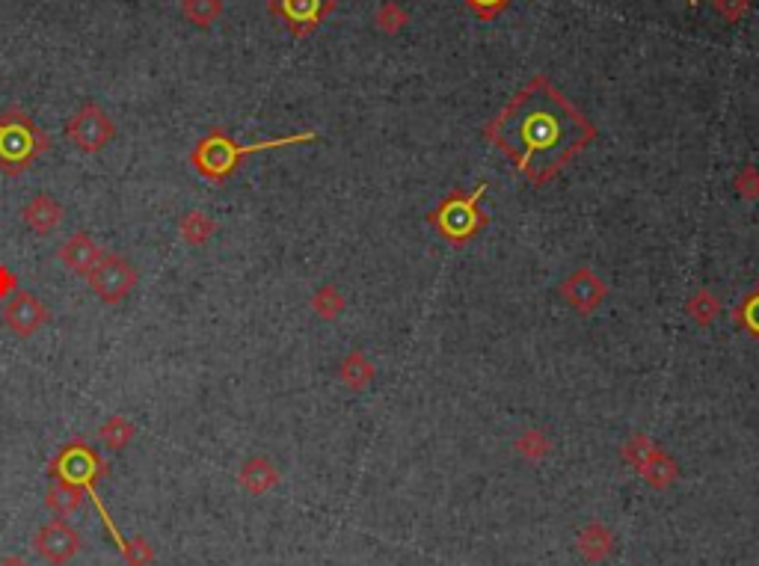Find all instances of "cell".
<instances>
[{
  "mask_svg": "<svg viewBox=\"0 0 759 566\" xmlns=\"http://www.w3.org/2000/svg\"><path fill=\"white\" fill-rule=\"evenodd\" d=\"M481 134L534 187L549 184L596 140L591 119L546 75L522 83Z\"/></svg>",
  "mask_w": 759,
  "mask_h": 566,
  "instance_id": "1",
  "label": "cell"
},
{
  "mask_svg": "<svg viewBox=\"0 0 759 566\" xmlns=\"http://www.w3.org/2000/svg\"><path fill=\"white\" fill-rule=\"evenodd\" d=\"M318 131H300V134H288V137H276V140H261V143H238L226 128H211L190 152V166L196 169L199 178L211 181V184H226L241 163L250 155L258 152H273V149H288V146H303V143H315Z\"/></svg>",
  "mask_w": 759,
  "mask_h": 566,
  "instance_id": "2",
  "label": "cell"
},
{
  "mask_svg": "<svg viewBox=\"0 0 759 566\" xmlns=\"http://www.w3.org/2000/svg\"><path fill=\"white\" fill-rule=\"evenodd\" d=\"M48 152V131H42L24 107L12 104L0 113V175L18 178Z\"/></svg>",
  "mask_w": 759,
  "mask_h": 566,
  "instance_id": "3",
  "label": "cell"
},
{
  "mask_svg": "<svg viewBox=\"0 0 759 566\" xmlns=\"http://www.w3.org/2000/svg\"><path fill=\"white\" fill-rule=\"evenodd\" d=\"M487 193V181H481L475 190L463 193V190H451L430 214L427 223L439 232V238L451 243V246H463V243L475 241L484 229H487V214H481V199Z\"/></svg>",
  "mask_w": 759,
  "mask_h": 566,
  "instance_id": "4",
  "label": "cell"
},
{
  "mask_svg": "<svg viewBox=\"0 0 759 566\" xmlns=\"http://www.w3.org/2000/svg\"><path fill=\"white\" fill-rule=\"evenodd\" d=\"M107 472H110V466L104 463V457H101L86 439H72V442H66V445L54 454V460L48 463V475H51L54 481L81 486V489H86L89 498L95 495V486L104 481Z\"/></svg>",
  "mask_w": 759,
  "mask_h": 566,
  "instance_id": "5",
  "label": "cell"
},
{
  "mask_svg": "<svg viewBox=\"0 0 759 566\" xmlns=\"http://www.w3.org/2000/svg\"><path fill=\"white\" fill-rule=\"evenodd\" d=\"M137 279H140V276H137V267L131 264V258L116 255V252H104L101 261L95 264V270L86 276L89 291H92L101 303H107V306L125 303V300L134 294Z\"/></svg>",
  "mask_w": 759,
  "mask_h": 566,
  "instance_id": "6",
  "label": "cell"
},
{
  "mask_svg": "<svg viewBox=\"0 0 759 566\" xmlns=\"http://www.w3.org/2000/svg\"><path fill=\"white\" fill-rule=\"evenodd\" d=\"M623 460L641 475V481L653 489H668L679 478V466L644 433H635L623 445Z\"/></svg>",
  "mask_w": 759,
  "mask_h": 566,
  "instance_id": "7",
  "label": "cell"
},
{
  "mask_svg": "<svg viewBox=\"0 0 759 566\" xmlns=\"http://www.w3.org/2000/svg\"><path fill=\"white\" fill-rule=\"evenodd\" d=\"M66 137L84 152V155H98L104 152L113 137H116V125L107 116V110L95 101H84L66 122Z\"/></svg>",
  "mask_w": 759,
  "mask_h": 566,
  "instance_id": "8",
  "label": "cell"
},
{
  "mask_svg": "<svg viewBox=\"0 0 759 566\" xmlns=\"http://www.w3.org/2000/svg\"><path fill=\"white\" fill-rule=\"evenodd\" d=\"M267 12L279 18L291 36L306 39L336 12V0H267Z\"/></svg>",
  "mask_w": 759,
  "mask_h": 566,
  "instance_id": "9",
  "label": "cell"
},
{
  "mask_svg": "<svg viewBox=\"0 0 759 566\" xmlns=\"http://www.w3.org/2000/svg\"><path fill=\"white\" fill-rule=\"evenodd\" d=\"M84 549V540L78 528H72L66 519H51L33 534V552L51 566L72 564Z\"/></svg>",
  "mask_w": 759,
  "mask_h": 566,
  "instance_id": "10",
  "label": "cell"
},
{
  "mask_svg": "<svg viewBox=\"0 0 759 566\" xmlns=\"http://www.w3.org/2000/svg\"><path fill=\"white\" fill-rule=\"evenodd\" d=\"M51 321V309L30 291H15L3 306V324L18 338H33L42 326Z\"/></svg>",
  "mask_w": 759,
  "mask_h": 566,
  "instance_id": "11",
  "label": "cell"
},
{
  "mask_svg": "<svg viewBox=\"0 0 759 566\" xmlns=\"http://www.w3.org/2000/svg\"><path fill=\"white\" fill-rule=\"evenodd\" d=\"M561 297L579 312V315H593L602 300L608 297V285L593 273L591 267H579L573 270L564 282H561Z\"/></svg>",
  "mask_w": 759,
  "mask_h": 566,
  "instance_id": "12",
  "label": "cell"
},
{
  "mask_svg": "<svg viewBox=\"0 0 759 566\" xmlns=\"http://www.w3.org/2000/svg\"><path fill=\"white\" fill-rule=\"evenodd\" d=\"M66 208L51 196V193H36L24 208H21V223L36 232V235H51L63 226Z\"/></svg>",
  "mask_w": 759,
  "mask_h": 566,
  "instance_id": "13",
  "label": "cell"
},
{
  "mask_svg": "<svg viewBox=\"0 0 759 566\" xmlns=\"http://www.w3.org/2000/svg\"><path fill=\"white\" fill-rule=\"evenodd\" d=\"M101 255H104L101 246L92 241L86 232H75L72 238H66V241L60 243V249H57L60 264L69 273H75V276H89L95 270V264L101 261Z\"/></svg>",
  "mask_w": 759,
  "mask_h": 566,
  "instance_id": "14",
  "label": "cell"
},
{
  "mask_svg": "<svg viewBox=\"0 0 759 566\" xmlns=\"http://www.w3.org/2000/svg\"><path fill=\"white\" fill-rule=\"evenodd\" d=\"M238 484L244 486L250 495H264V492H270L273 486L279 484V472H276V466H273L267 457L255 454V457H250V460L241 466Z\"/></svg>",
  "mask_w": 759,
  "mask_h": 566,
  "instance_id": "15",
  "label": "cell"
},
{
  "mask_svg": "<svg viewBox=\"0 0 759 566\" xmlns=\"http://www.w3.org/2000/svg\"><path fill=\"white\" fill-rule=\"evenodd\" d=\"M576 549L588 564H599L614 552V534L602 525V522H591L588 528H582V534L576 537Z\"/></svg>",
  "mask_w": 759,
  "mask_h": 566,
  "instance_id": "16",
  "label": "cell"
},
{
  "mask_svg": "<svg viewBox=\"0 0 759 566\" xmlns=\"http://www.w3.org/2000/svg\"><path fill=\"white\" fill-rule=\"evenodd\" d=\"M86 501H89L86 489H81V486H72V484H63V481H54V486L45 492V507H48L57 519H66V516L78 513Z\"/></svg>",
  "mask_w": 759,
  "mask_h": 566,
  "instance_id": "17",
  "label": "cell"
},
{
  "mask_svg": "<svg viewBox=\"0 0 759 566\" xmlns=\"http://www.w3.org/2000/svg\"><path fill=\"white\" fill-rule=\"evenodd\" d=\"M214 235H217V223L205 211L193 208V211L181 214V220H178V238L187 243V246H205Z\"/></svg>",
  "mask_w": 759,
  "mask_h": 566,
  "instance_id": "18",
  "label": "cell"
},
{
  "mask_svg": "<svg viewBox=\"0 0 759 566\" xmlns=\"http://www.w3.org/2000/svg\"><path fill=\"white\" fill-rule=\"evenodd\" d=\"M338 377H341V383H344L347 389L362 392V389L374 380V365L368 362L365 353L353 350V353H347L344 362L338 365Z\"/></svg>",
  "mask_w": 759,
  "mask_h": 566,
  "instance_id": "19",
  "label": "cell"
},
{
  "mask_svg": "<svg viewBox=\"0 0 759 566\" xmlns=\"http://www.w3.org/2000/svg\"><path fill=\"white\" fill-rule=\"evenodd\" d=\"M137 436V424L131 421V418H125V415H110V418H104L101 421V427H98V439L110 448V451H125L128 445H131V439Z\"/></svg>",
  "mask_w": 759,
  "mask_h": 566,
  "instance_id": "20",
  "label": "cell"
},
{
  "mask_svg": "<svg viewBox=\"0 0 759 566\" xmlns=\"http://www.w3.org/2000/svg\"><path fill=\"white\" fill-rule=\"evenodd\" d=\"M223 0H181V15L199 30H208L223 18Z\"/></svg>",
  "mask_w": 759,
  "mask_h": 566,
  "instance_id": "21",
  "label": "cell"
},
{
  "mask_svg": "<svg viewBox=\"0 0 759 566\" xmlns=\"http://www.w3.org/2000/svg\"><path fill=\"white\" fill-rule=\"evenodd\" d=\"M685 312H688V318L697 326H709L721 315V303H718V297H715L709 288H700V291H694V294L688 297Z\"/></svg>",
  "mask_w": 759,
  "mask_h": 566,
  "instance_id": "22",
  "label": "cell"
},
{
  "mask_svg": "<svg viewBox=\"0 0 759 566\" xmlns=\"http://www.w3.org/2000/svg\"><path fill=\"white\" fill-rule=\"evenodd\" d=\"M309 306H312V312H315L321 321H336L338 315L344 312V297H341V291H338L336 285H321V288L312 294Z\"/></svg>",
  "mask_w": 759,
  "mask_h": 566,
  "instance_id": "23",
  "label": "cell"
},
{
  "mask_svg": "<svg viewBox=\"0 0 759 566\" xmlns=\"http://www.w3.org/2000/svg\"><path fill=\"white\" fill-rule=\"evenodd\" d=\"M374 24H377V30H380V33H386V36H398V33L410 24V15L404 12V6H401V3L386 0V3H380V6H377V12H374Z\"/></svg>",
  "mask_w": 759,
  "mask_h": 566,
  "instance_id": "24",
  "label": "cell"
},
{
  "mask_svg": "<svg viewBox=\"0 0 759 566\" xmlns=\"http://www.w3.org/2000/svg\"><path fill=\"white\" fill-rule=\"evenodd\" d=\"M733 321H736L739 329H745L751 338H757L759 341V285H754V288L742 297L739 309L733 312Z\"/></svg>",
  "mask_w": 759,
  "mask_h": 566,
  "instance_id": "25",
  "label": "cell"
},
{
  "mask_svg": "<svg viewBox=\"0 0 759 566\" xmlns=\"http://www.w3.org/2000/svg\"><path fill=\"white\" fill-rule=\"evenodd\" d=\"M516 451H519V457H525V460H543V457L552 451V442H549V436H546L540 427H531V430H525V433L516 439Z\"/></svg>",
  "mask_w": 759,
  "mask_h": 566,
  "instance_id": "26",
  "label": "cell"
},
{
  "mask_svg": "<svg viewBox=\"0 0 759 566\" xmlns=\"http://www.w3.org/2000/svg\"><path fill=\"white\" fill-rule=\"evenodd\" d=\"M119 552H122V558H125V564L128 566L155 564V549H152V543H149V540H143V537H131V540H125V546H122Z\"/></svg>",
  "mask_w": 759,
  "mask_h": 566,
  "instance_id": "27",
  "label": "cell"
},
{
  "mask_svg": "<svg viewBox=\"0 0 759 566\" xmlns=\"http://www.w3.org/2000/svg\"><path fill=\"white\" fill-rule=\"evenodd\" d=\"M736 193L742 196V199H748V202H754L759 199V169L757 166H745L739 175H736Z\"/></svg>",
  "mask_w": 759,
  "mask_h": 566,
  "instance_id": "28",
  "label": "cell"
},
{
  "mask_svg": "<svg viewBox=\"0 0 759 566\" xmlns=\"http://www.w3.org/2000/svg\"><path fill=\"white\" fill-rule=\"evenodd\" d=\"M715 12L730 21V24H739L748 12H751V0H712Z\"/></svg>",
  "mask_w": 759,
  "mask_h": 566,
  "instance_id": "29",
  "label": "cell"
},
{
  "mask_svg": "<svg viewBox=\"0 0 759 566\" xmlns=\"http://www.w3.org/2000/svg\"><path fill=\"white\" fill-rule=\"evenodd\" d=\"M481 21H493L510 6V0H463Z\"/></svg>",
  "mask_w": 759,
  "mask_h": 566,
  "instance_id": "30",
  "label": "cell"
},
{
  "mask_svg": "<svg viewBox=\"0 0 759 566\" xmlns=\"http://www.w3.org/2000/svg\"><path fill=\"white\" fill-rule=\"evenodd\" d=\"M15 291H18V276L6 264H0V300H9Z\"/></svg>",
  "mask_w": 759,
  "mask_h": 566,
  "instance_id": "31",
  "label": "cell"
},
{
  "mask_svg": "<svg viewBox=\"0 0 759 566\" xmlns=\"http://www.w3.org/2000/svg\"><path fill=\"white\" fill-rule=\"evenodd\" d=\"M0 566H30L24 558H18V555H6L3 561H0Z\"/></svg>",
  "mask_w": 759,
  "mask_h": 566,
  "instance_id": "32",
  "label": "cell"
},
{
  "mask_svg": "<svg viewBox=\"0 0 759 566\" xmlns=\"http://www.w3.org/2000/svg\"><path fill=\"white\" fill-rule=\"evenodd\" d=\"M697 3H700V0H688V6H697Z\"/></svg>",
  "mask_w": 759,
  "mask_h": 566,
  "instance_id": "33",
  "label": "cell"
}]
</instances>
